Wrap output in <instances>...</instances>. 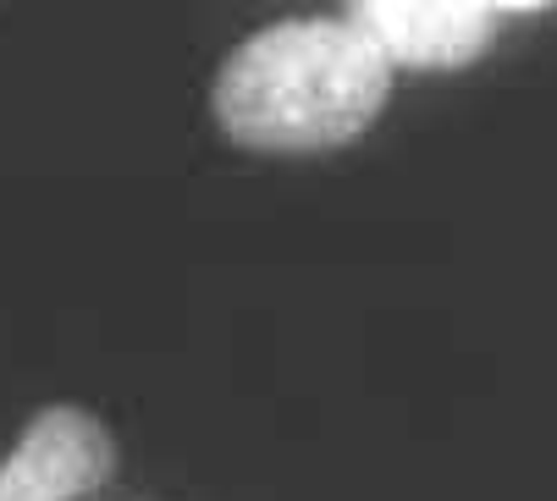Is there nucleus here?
<instances>
[{
	"mask_svg": "<svg viewBox=\"0 0 557 501\" xmlns=\"http://www.w3.org/2000/svg\"><path fill=\"white\" fill-rule=\"evenodd\" d=\"M392 95V61L348 17H293L244 39L215 77V122L244 149L354 143Z\"/></svg>",
	"mask_w": 557,
	"mask_h": 501,
	"instance_id": "obj_1",
	"label": "nucleus"
},
{
	"mask_svg": "<svg viewBox=\"0 0 557 501\" xmlns=\"http://www.w3.org/2000/svg\"><path fill=\"white\" fill-rule=\"evenodd\" d=\"M348 23L392 66L420 72L469 66L497 39V12L486 0H348Z\"/></svg>",
	"mask_w": 557,
	"mask_h": 501,
	"instance_id": "obj_2",
	"label": "nucleus"
},
{
	"mask_svg": "<svg viewBox=\"0 0 557 501\" xmlns=\"http://www.w3.org/2000/svg\"><path fill=\"white\" fill-rule=\"evenodd\" d=\"M116 463L106 425L84 408H45L0 463V501H72L89 496Z\"/></svg>",
	"mask_w": 557,
	"mask_h": 501,
	"instance_id": "obj_3",
	"label": "nucleus"
},
{
	"mask_svg": "<svg viewBox=\"0 0 557 501\" xmlns=\"http://www.w3.org/2000/svg\"><path fill=\"white\" fill-rule=\"evenodd\" d=\"M492 12H546V7H557V0H486Z\"/></svg>",
	"mask_w": 557,
	"mask_h": 501,
	"instance_id": "obj_4",
	"label": "nucleus"
}]
</instances>
